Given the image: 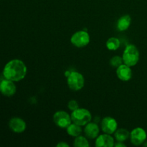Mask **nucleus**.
Instances as JSON below:
<instances>
[{
    "label": "nucleus",
    "mask_w": 147,
    "mask_h": 147,
    "mask_svg": "<svg viewBox=\"0 0 147 147\" xmlns=\"http://www.w3.org/2000/svg\"><path fill=\"white\" fill-rule=\"evenodd\" d=\"M131 24V17L129 14H125L119 19L116 27L119 31L123 32L127 30Z\"/></svg>",
    "instance_id": "obj_14"
},
{
    "label": "nucleus",
    "mask_w": 147,
    "mask_h": 147,
    "mask_svg": "<svg viewBox=\"0 0 147 147\" xmlns=\"http://www.w3.org/2000/svg\"><path fill=\"white\" fill-rule=\"evenodd\" d=\"M120 40L117 37H111L106 41V43L107 49H109V50H112V51L118 50L120 47Z\"/></svg>",
    "instance_id": "obj_17"
},
{
    "label": "nucleus",
    "mask_w": 147,
    "mask_h": 147,
    "mask_svg": "<svg viewBox=\"0 0 147 147\" xmlns=\"http://www.w3.org/2000/svg\"><path fill=\"white\" fill-rule=\"evenodd\" d=\"M114 136L117 142H124L130 137V133L126 129H123V128L119 129H117V130L114 133Z\"/></svg>",
    "instance_id": "obj_16"
},
{
    "label": "nucleus",
    "mask_w": 147,
    "mask_h": 147,
    "mask_svg": "<svg viewBox=\"0 0 147 147\" xmlns=\"http://www.w3.org/2000/svg\"><path fill=\"white\" fill-rule=\"evenodd\" d=\"M90 35L86 30H80L72 35L70 42L77 47H84L90 42Z\"/></svg>",
    "instance_id": "obj_5"
},
{
    "label": "nucleus",
    "mask_w": 147,
    "mask_h": 147,
    "mask_svg": "<svg viewBox=\"0 0 147 147\" xmlns=\"http://www.w3.org/2000/svg\"><path fill=\"white\" fill-rule=\"evenodd\" d=\"M116 76L122 81H129L132 78V70L130 66L123 63L116 68Z\"/></svg>",
    "instance_id": "obj_11"
},
{
    "label": "nucleus",
    "mask_w": 147,
    "mask_h": 147,
    "mask_svg": "<svg viewBox=\"0 0 147 147\" xmlns=\"http://www.w3.org/2000/svg\"><path fill=\"white\" fill-rule=\"evenodd\" d=\"M131 142L134 146H140L144 144L146 140L147 133L146 131L141 127H137L134 129L130 133Z\"/></svg>",
    "instance_id": "obj_7"
},
{
    "label": "nucleus",
    "mask_w": 147,
    "mask_h": 147,
    "mask_svg": "<svg viewBox=\"0 0 147 147\" xmlns=\"http://www.w3.org/2000/svg\"><path fill=\"white\" fill-rule=\"evenodd\" d=\"M17 91V87L14 81L4 78L0 82V92L1 94L7 97H11L15 94Z\"/></svg>",
    "instance_id": "obj_9"
},
{
    "label": "nucleus",
    "mask_w": 147,
    "mask_h": 147,
    "mask_svg": "<svg viewBox=\"0 0 147 147\" xmlns=\"http://www.w3.org/2000/svg\"><path fill=\"white\" fill-rule=\"evenodd\" d=\"M95 146L96 147H113L114 146V139L109 134L98 135L96 139Z\"/></svg>",
    "instance_id": "obj_12"
},
{
    "label": "nucleus",
    "mask_w": 147,
    "mask_h": 147,
    "mask_svg": "<svg viewBox=\"0 0 147 147\" xmlns=\"http://www.w3.org/2000/svg\"><path fill=\"white\" fill-rule=\"evenodd\" d=\"M27 69L24 62L19 59H14L5 65L3 70L4 78L14 82L23 80L27 75Z\"/></svg>",
    "instance_id": "obj_1"
},
{
    "label": "nucleus",
    "mask_w": 147,
    "mask_h": 147,
    "mask_svg": "<svg viewBox=\"0 0 147 147\" xmlns=\"http://www.w3.org/2000/svg\"><path fill=\"white\" fill-rule=\"evenodd\" d=\"M67 83L69 88L72 90L78 91L84 87L85 78L79 72L72 71L67 76Z\"/></svg>",
    "instance_id": "obj_4"
},
{
    "label": "nucleus",
    "mask_w": 147,
    "mask_h": 147,
    "mask_svg": "<svg viewBox=\"0 0 147 147\" xmlns=\"http://www.w3.org/2000/svg\"><path fill=\"white\" fill-rule=\"evenodd\" d=\"M142 145H143L144 146H145V147H147V140L145 141V142H144V144H142Z\"/></svg>",
    "instance_id": "obj_23"
},
{
    "label": "nucleus",
    "mask_w": 147,
    "mask_h": 147,
    "mask_svg": "<svg viewBox=\"0 0 147 147\" xmlns=\"http://www.w3.org/2000/svg\"><path fill=\"white\" fill-rule=\"evenodd\" d=\"M71 119L73 123L79 126H86V124L91 121L92 115L88 110L86 109L78 108L76 110L72 111Z\"/></svg>",
    "instance_id": "obj_3"
},
{
    "label": "nucleus",
    "mask_w": 147,
    "mask_h": 147,
    "mask_svg": "<svg viewBox=\"0 0 147 147\" xmlns=\"http://www.w3.org/2000/svg\"><path fill=\"white\" fill-rule=\"evenodd\" d=\"M9 126L13 132L17 134L24 132L27 128L25 121L19 117H14L10 119L9 122Z\"/></svg>",
    "instance_id": "obj_10"
},
{
    "label": "nucleus",
    "mask_w": 147,
    "mask_h": 147,
    "mask_svg": "<svg viewBox=\"0 0 147 147\" xmlns=\"http://www.w3.org/2000/svg\"><path fill=\"white\" fill-rule=\"evenodd\" d=\"M114 146L116 147H126V146L124 144H123V142H118L116 144H114Z\"/></svg>",
    "instance_id": "obj_22"
},
{
    "label": "nucleus",
    "mask_w": 147,
    "mask_h": 147,
    "mask_svg": "<svg viewBox=\"0 0 147 147\" xmlns=\"http://www.w3.org/2000/svg\"><path fill=\"white\" fill-rule=\"evenodd\" d=\"M57 147H69L68 144L65 143V142H60V143H58L57 144Z\"/></svg>",
    "instance_id": "obj_21"
},
{
    "label": "nucleus",
    "mask_w": 147,
    "mask_h": 147,
    "mask_svg": "<svg viewBox=\"0 0 147 147\" xmlns=\"http://www.w3.org/2000/svg\"><path fill=\"white\" fill-rule=\"evenodd\" d=\"M101 129L105 134H113L118 129V123L116 119L111 116H106L103 118L100 123Z\"/></svg>",
    "instance_id": "obj_8"
},
{
    "label": "nucleus",
    "mask_w": 147,
    "mask_h": 147,
    "mask_svg": "<svg viewBox=\"0 0 147 147\" xmlns=\"http://www.w3.org/2000/svg\"><path fill=\"white\" fill-rule=\"evenodd\" d=\"M99 132H100V129L97 123H92L90 121L85 126L84 133L86 137H88V139H96L98 136Z\"/></svg>",
    "instance_id": "obj_13"
},
{
    "label": "nucleus",
    "mask_w": 147,
    "mask_h": 147,
    "mask_svg": "<svg viewBox=\"0 0 147 147\" xmlns=\"http://www.w3.org/2000/svg\"><path fill=\"white\" fill-rule=\"evenodd\" d=\"M73 146L76 147H88L90 144H89L87 138L80 135V136L76 137L74 143H73Z\"/></svg>",
    "instance_id": "obj_18"
},
{
    "label": "nucleus",
    "mask_w": 147,
    "mask_h": 147,
    "mask_svg": "<svg viewBox=\"0 0 147 147\" xmlns=\"http://www.w3.org/2000/svg\"><path fill=\"white\" fill-rule=\"evenodd\" d=\"M53 121L56 126L62 129H66L72 123L71 116L64 111H58L53 116Z\"/></svg>",
    "instance_id": "obj_6"
},
{
    "label": "nucleus",
    "mask_w": 147,
    "mask_h": 147,
    "mask_svg": "<svg viewBox=\"0 0 147 147\" xmlns=\"http://www.w3.org/2000/svg\"><path fill=\"white\" fill-rule=\"evenodd\" d=\"M67 107H68V109H70L71 111H73L76 110V109H78V108H80L79 107L78 103L76 100H70V101L68 102V103H67Z\"/></svg>",
    "instance_id": "obj_20"
},
{
    "label": "nucleus",
    "mask_w": 147,
    "mask_h": 147,
    "mask_svg": "<svg viewBox=\"0 0 147 147\" xmlns=\"http://www.w3.org/2000/svg\"><path fill=\"white\" fill-rule=\"evenodd\" d=\"M123 63V61L122 57L118 55L113 57L110 60V65H111V67H115V68H117L118 67H119Z\"/></svg>",
    "instance_id": "obj_19"
},
{
    "label": "nucleus",
    "mask_w": 147,
    "mask_h": 147,
    "mask_svg": "<svg viewBox=\"0 0 147 147\" xmlns=\"http://www.w3.org/2000/svg\"><path fill=\"white\" fill-rule=\"evenodd\" d=\"M66 131L70 136H73L75 138L81 135L82 131H83L81 126H79V125L76 124L73 122H72L71 124H70L66 128Z\"/></svg>",
    "instance_id": "obj_15"
},
{
    "label": "nucleus",
    "mask_w": 147,
    "mask_h": 147,
    "mask_svg": "<svg viewBox=\"0 0 147 147\" xmlns=\"http://www.w3.org/2000/svg\"><path fill=\"white\" fill-rule=\"evenodd\" d=\"M122 58L124 64L133 67L139 63L140 53L136 46L134 45H128L123 51Z\"/></svg>",
    "instance_id": "obj_2"
}]
</instances>
